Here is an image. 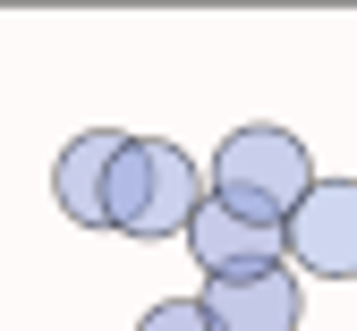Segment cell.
<instances>
[{
  "mask_svg": "<svg viewBox=\"0 0 357 331\" xmlns=\"http://www.w3.org/2000/svg\"><path fill=\"white\" fill-rule=\"evenodd\" d=\"M213 178L170 145V136H128V153L111 170V204H102V229L119 238H188V221L204 213Z\"/></svg>",
  "mask_w": 357,
  "mask_h": 331,
  "instance_id": "1",
  "label": "cell"
},
{
  "mask_svg": "<svg viewBox=\"0 0 357 331\" xmlns=\"http://www.w3.org/2000/svg\"><path fill=\"white\" fill-rule=\"evenodd\" d=\"M213 196L264 221V229H289V213L315 196V153H306V136L273 128V119H255L238 136H221V153H213Z\"/></svg>",
  "mask_w": 357,
  "mask_h": 331,
  "instance_id": "2",
  "label": "cell"
},
{
  "mask_svg": "<svg viewBox=\"0 0 357 331\" xmlns=\"http://www.w3.org/2000/svg\"><path fill=\"white\" fill-rule=\"evenodd\" d=\"M289 263L298 280H357V178H315V196L289 213Z\"/></svg>",
  "mask_w": 357,
  "mask_h": 331,
  "instance_id": "3",
  "label": "cell"
},
{
  "mask_svg": "<svg viewBox=\"0 0 357 331\" xmlns=\"http://www.w3.org/2000/svg\"><path fill=\"white\" fill-rule=\"evenodd\" d=\"M188 255L204 280H238V272H273L289 263V229H264L247 213H230L221 196H204V213L188 221Z\"/></svg>",
  "mask_w": 357,
  "mask_h": 331,
  "instance_id": "4",
  "label": "cell"
},
{
  "mask_svg": "<svg viewBox=\"0 0 357 331\" xmlns=\"http://www.w3.org/2000/svg\"><path fill=\"white\" fill-rule=\"evenodd\" d=\"M204 314L213 331H298V272L273 263V272H238V280H204Z\"/></svg>",
  "mask_w": 357,
  "mask_h": 331,
  "instance_id": "5",
  "label": "cell"
},
{
  "mask_svg": "<svg viewBox=\"0 0 357 331\" xmlns=\"http://www.w3.org/2000/svg\"><path fill=\"white\" fill-rule=\"evenodd\" d=\"M119 153H128V128H85L77 145L60 153L52 196H60V213H68L77 229H102V204H111V170H119Z\"/></svg>",
  "mask_w": 357,
  "mask_h": 331,
  "instance_id": "6",
  "label": "cell"
},
{
  "mask_svg": "<svg viewBox=\"0 0 357 331\" xmlns=\"http://www.w3.org/2000/svg\"><path fill=\"white\" fill-rule=\"evenodd\" d=\"M137 331H213V314H204V298H162V306H145Z\"/></svg>",
  "mask_w": 357,
  "mask_h": 331,
  "instance_id": "7",
  "label": "cell"
}]
</instances>
